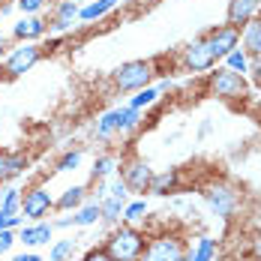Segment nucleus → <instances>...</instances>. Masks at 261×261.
<instances>
[{"label":"nucleus","mask_w":261,"mask_h":261,"mask_svg":"<svg viewBox=\"0 0 261 261\" xmlns=\"http://www.w3.org/2000/svg\"><path fill=\"white\" fill-rule=\"evenodd\" d=\"M144 246H147V234L132 222H117L102 243V249L114 261H138Z\"/></svg>","instance_id":"1"},{"label":"nucleus","mask_w":261,"mask_h":261,"mask_svg":"<svg viewBox=\"0 0 261 261\" xmlns=\"http://www.w3.org/2000/svg\"><path fill=\"white\" fill-rule=\"evenodd\" d=\"M207 93L225 105H243L249 99V81L228 66H213L207 72Z\"/></svg>","instance_id":"2"},{"label":"nucleus","mask_w":261,"mask_h":261,"mask_svg":"<svg viewBox=\"0 0 261 261\" xmlns=\"http://www.w3.org/2000/svg\"><path fill=\"white\" fill-rule=\"evenodd\" d=\"M207 207L222 219V222H231L237 219V213L243 210V192L237 189L231 180H210L204 189H201Z\"/></svg>","instance_id":"3"},{"label":"nucleus","mask_w":261,"mask_h":261,"mask_svg":"<svg viewBox=\"0 0 261 261\" xmlns=\"http://www.w3.org/2000/svg\"><path fill=\"white\" fill-rule=\"evenodd\" d=\"M156 79V63L153 60H126L117 69L108 72V81L117 93H135L147 84H153Z\"/></svg>","instance_id":"4"},{"label":"nucleus","mask_w":261,"mask_h":261,"mask_svg":"<svg viewBox=\"0 0 261 261\" xmlns=\"http://www.w3.org/2000/svg\"><path fill=\"white\" fill-rule=\"evenodd\" d=\"M141 120H144V111H138V108H132V105H120V108L105 111L102 117L96 120L93 135H96L99 141H108V138H114V135L135 132L141 126Z\"/></svg>","instance_id":"5"},{"label":"nucleus","mask_w":261,"mask_h":261,"mask_svg":"<svg viewBox=\"0 0 261 261\" xmlns=\"http://www.w3.org/2000/svg\"><path fill=\"white\" fill-rule=\"evenodd\" d=\"M45 57V48L39 42H18L15 48H9V54L0 63V79L3 81H15L24 72H30L39 60Z\"/></svg>","instance_id":"6"},{"label":"nucleus","mask_w":261,"mask_h":261,"mask_svg":"<svg viewBox=\"0 0 261 261\" xmlns=\"http://www.w3.org/2000/svg\"><path fill=\"white\" fill-rule=\"evenodd\" d=\"M189 240L180 231H162V234L147 237V246L138 261H186Z\"/></svg>","instance_id":"7"},{"label":"nucleus","mask_w":261,"mask_h":261,"mask_svg":"<svg viewBox=\"0 0 261 261\" xmlns=\"http://www.w3.org/2000/svg\"><path fill=\"white\" fill-rule=\"evenodd\" d=\"M117 177L123 180V186L135 192V195H147L150 192V180H153V168H150V162L144 156H138V153H126V156L117 162Z\"/></svg>","instance_id":"8"},{"label":"nucleus","mask_w":261,"mask_h":261,"mask_svg":"<svg viewBox=\"0 0 261 261\" xmlns=\"http://www.w3.org/2000/svg\"><path fill=\"white\" fill-rule=\"evenodd\" d=\"M177 66H180L183 72H189V75H201V72H210L213 66H216V54L210 48L207 36L201 33V36H195L192 42H186L177 54Z\"/></svg>","instance_id":"9"},{"label":"nucleus","mask_w":261,"mask_h":261,"mask_svg":"<svg viewBox=\"0 0 261 261\" xmlns=\"http://www.w3.org/2000/svg\"><path fill=\"white\" fill-rule=\"evenodd\" d=\"M51 210H54V198L45 186L33 183V186L21 189V213H24V219L39 222V219H45Z\"/></svg>","instance_id":"10"},{"label":"nucleus","mask_w":261,"mask_h":261,"mask_svg":"<svg viewBox=\"0 0 261 261\" xmlns=\"http://www.w3.org/2000/svg\"><path fill=\"white\" fill-rule=\"evenodd\" d=\"M207 36V42H210V48H213V54H216V60H222L225 54H231L240 45V27H234V24H213L204 33Z\"/></svg>","instance_id":"11"},{"label":"nucleus","mask_w":261,"mask_h":261,"mask_svg":"<svg viewBox=\"0 0 261 261\" xmlns=\"http://www.w3.org/2000/svg\"><path fill=\"white\" fill-rule=\"evenodd\" d=\"M252 18H261V0H228V9H225L228 24L243 27Z\"/></svg>","instance_id":"12"},{"label":"nucleus","mask_w":261,"mask_h":261,"mask_svg":"<svg viewBox=\"0 0 261 261\" xmlns=\"http://www.w3.org/2000/svg\"><path fill=\"white\" fill-rule=\"evenodd\" d=\"M27 165H30V156L24 150H0V186L24 174Z\"/></svg>","instance_id":"13"},{"label":"nucleus","mask_w":261,"mask_h":261,"mask_svg":"<svg viewBox=\"0 0 261 261\" xmlns=\"http://www.w3.org/2000/svg\"><path fill=\"white\" fill-rule=\"evenodd\" d=\"M45 33H48V21H45V18H39V15H24L18 24L12 27V36H9V39H15V42H39Z\"/></svg>","instance_id":"14"},{"label":"nucleus","mask_w":261,"mask_h":261,"mask_svg":"<svg viewBox=\"0 0 261 261\" xmlns=\"http://www.w3.org/2000/svg\"><path fill=\"white\" fill-rule=\"evenodd\" d=\"M15 237H18V243H24V246H42V243H48L54 237V222H48V219H39V222H30V225H21L18 231H15Z\"/></svg>","instance_id":"15"},{"label":"nucleus","mask_w":261,"mask_h":261,"mask_svg":"<svg viewBox=\"0 0 261 261\" xmlns=\"http://www.w3.org/2000/svg\"><path fill=\"white\" fill-rule=\"evenodd\" d=\"M79 12H81L79 0H57V6H54V12H51V24H48V30H54V33L69 30L72 21L79 18Z\"/></svg>","instance_id":"16"},{"label":"nucleus","mask_w":261,"mask_h":261,"mask_svg":"<svg viewBox=\"0 0 261 261\" xmlns=\"http://www.w3.org/2000/svg\"><path fill=\"white\" fill-rule=\"evenodd\" d=\"M186 261H219V240L216 237H207V234L189 240Z\"/></svg>","instance_id":"17"},{"label":"nucleus","mask_w":261,"mask_h":261,"mask_svg":"<svg viewBox=\"0 0 261 261\" xmlns=\"http://www.w3.org/2000/svg\"><path fill=\"white\" fill-rule=\"evenodd\" d=\"M87 195H90V192H87V186H84V183L69 186V189H63V195H60V198H54V210H57V213H69V210L75 213V210L87 201Z\"/></svg>","instance_id":"18"},{"label":"nucleus","mask_w":261,"mask_h":261,"mask_svg":"<svg viewBox=\"0 0 261 261\" xmlns=\"http://www.w3.org/2000/svg\"><path fill=\"white\" fill-rule=\"evenodd\" d=\"M240 48L249 57H261V18H252L240 27Z\"/></svg>","instance_id":"19"},{"label":"nucleus","mask_w":261,"mask_h":261,"mask_svg":"<svg viewBox=\"0 0 261 261\" xmlns=\"http://www.w3.org/2000/svg\"><path fill=\"white\" fill-rule=\"evenodd\" d=\"M180 189V171L177 168H168V171H153V180H150V195H171Z\"/></svg>","instance_id":"20"},{"label":"nucleus","mask_w":261,"mask_h":261,"mask_svg":"<svg viewBox=\"0 0 261 261\" xmlns=\"http://www.w3.org/2000/svg\"><path fill=\"white\" fill-rule=\"evenodd\" d=\"M120 0H90L87 6H81L79 12V21H84V24H90V21H99V18H105L114 6H117Z\"/></svg>","instance_id":"21"},{"label":"nucleus","mask_w":261,"mask_h":261,"mask_svg":"<svg viewBox=\"0 0 261 261\" xmlns=\"http://www.w3.org/2000/svg\"><path fill=\"white\" fill-rule=\"evenodd\" d=\"M96 222H102V207H99V201H84V204L72 213V225H79V228L96 225Z\"/></svg>","instance_id":"22"},{"label":"nucleus","mask_w":261,"mask_h":261,"mask_svg":"<svg viewBox=\"0 0 261 261\" xmlns=\"http://www.w3.org/2000/svg\"><path fill=\"white\" fill-rule=\"evenodd\" d=\"M114 171H117V156H114V153H99L96 162H93V168H90V180L93 183L108 180Z\"/></svg>","instance_id":"23"},{"label":"nucleus","mask_w":261,"mask_h":261,"mask_svg":"<svg viewBox=\"0 0 261 261\" xmlns=\"http://www.w3.org/2000/svg\"><path fill=\"white\" fill-rule=\"evenodd\" d=\"M162 99V90L159 87H153V84H147V87H141V90H135V96H132L126 105H132V108H138V111H144V108H153V105Z\"/></svg>","instance_id":"24"},{"label":"nucleus","mask_w":261,"mask_h":261,"mask_svg":"<svg viewBox=\"0 0 261 261\" xmlns=\"http://www.w3.org/2000/svg\"><path fill=\"white\" fill-rule=\"evenodd\" d=\"M222 66H228L231 72H240V75H246V69H249V54L243 51L240 45H237L231 54H225L222 57Z\"/></svg>","instance_id":"25"},{"label":"nucleus","mask_w":261,"mask_h":261,"mask_svg":"<svg viewBox=\"0 0 261 261\" xmlns=\"http://www.w3.org/2000/svg\"><path fill=\"white\" fill-rule=\"evenodd\" d=\"M0 210L21 213V189H18V186H6V189L0 192Z\"/></svg>","instance_id":"26"},{"label":"nucleus","mask_w":261,"mask_h":261,"mask_svg":"<svg viewBox=\"0 0 261 261\" xmlns=\"http://www.w3.org/2000/svg\"><path fill=\"white\" fill-rule=\"evenodd\" d=\"M81 159H84V150L75 147V150H66V153H60L57 162H54V171H75L81 165Z\"/></svg>","instance_id":"27"},{"label":"nucleus","mask_w":261,"mask_h":261,"mask_svg":"<svg viewBox=\"0 0 261 261\" xmlns=\"http://www.w3.org/2000/svg\"><path fill=\"white\" fill-rule=\"evenodd\" d=\"M147 216V201L144 198H135V201H126V207H123V219L120 222H141Z\"/></svg>","instance_id":"28"},{"label":"nucleus","mask_w":261,"mask_h":261,"mask_svg":"<svg viewBox=\"0 0 261 261\" xmlns=\"http://www.w3.org/2000/svg\"><path fill=\"white\" fill-rule=\"evenodd\" d=\"M75 255V240L69 237V240H57L51 246V252H48V261H72Z\"/></svg>","instance_id":"29"},{"label":"nucleus","mask_w":261,"mask_h":261,"mask_svg":"<svg viewBox=\"0 0 261 261\" xmlns=\"http://www.w3.org/2000/svg\"><path fill=\"white\" fill-rule=\"evenodd\" d=\"M24 225V213H9V210H0V228H12L18 231Z\"/></svg>","instance_id":"30"},{"label":"nucleus","mask_w":261,"mask_h":261,"mask_svg":"<svg viewBox=\"0 0 261 261\" xmlns=\"http://www.w3.org/2000/svg\"><path fill=\"white\" fill-rule=\"evenodd\" d=\"M45 3H48V0H15V6H18L24 15H39V12L45 9Z\"/></svg>","instance_id":"31"},{"label":"nucleus","mask_w":261,"mask_h":261,"mask_svg":"<svg viewBox=\"0 0 261 261\" xmlns=\"http://www.w3.org/2000/svg\"><path fill=\"white\" fill-rule=\"evenodd\" d=\"M12 243H18L15 231H12V228H0V255H3V252H9V249H12Z\"/></svg>","instance_id":"32"},{"label":"nucleus","mask_w":261,"mask_h":261,"mask_svg":"<svg viewBox=\"0 0 261 261\" xmlns=\"http://www.w3.org/2000/svg\"><path fill=\"white\" fill-rule=\"evenodd\" d=\"M246 75L252 79L255 87H261V57H249V69H246Z\"/></svg>","instance_id":"33"},{"label":"nucleus","mask_w":261,"mask_h":261,"mask_svg":"<svg viewBox=\"0 0 261 261\" xmlns=\"http://www.w3.org/2000/svg\"><path fill=\"white\" fill-rule=\"evenodd\" d=\"M81 261H114V258L105 252L102 246H93V249H87V252L81 255Z\"/></svg>","instance_id":"34"},{"label":"nucleus","mask_w":261,"mask_h":261,"mask_svg":"<svg viewBox=\"0 0 261 261\" xmlns=\"http://www.w3.org/2000/svg\"><path fill=\"white\" fill-rule=\"evenodd\" d=\"M249 258L261 261V231H255V234H252V240H249Z\"/></svg>","instance_id":"35"},{"label":"nucleus","mask_w":261,"mask_h":261,"mask_svg":"<svg viewBox=\"0 0 261 261\" xmlns=\"http://www.w3.org/2000/svg\"><path fill=\"white\" fill-rule=\"evenodd\" d=\"M9 45H12V39H9V36H3V33H0V60H3V57H6V54H9Z\"/></svg>","instance_id":"36"},{"label":"nucleus","mask_w":261,"mask_h":261,"mask_svg":"<svg viewBox=\"0 0 261 261\" xmlns=\"http://www.w3.org/2000/svg\"><path fill=\"white\" fill-rule=\"evenodd\" d=\"M12 261H45L42 255H36V252H21V255H15Z\"/></svg>","instance_id":"37"},{"label":"nucleus","mask_w":261,"mask_h":261,"mask_svg":"<svg viewBox=\"0 0 261 261\" xmlns=\"http://www.w3.org/2000/svg\"><path fill=\"white\" fill-rule=\"evenodd\" d=\"M3 12H6V6H0V15H3Z\"/></svg>","instance_id":"38"}]
</instances>
